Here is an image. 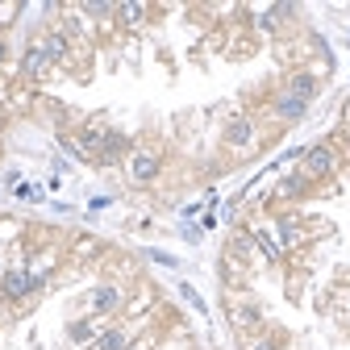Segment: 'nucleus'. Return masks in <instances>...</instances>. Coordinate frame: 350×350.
Here are the masks:
<instances>
[{
    "mask_svg": "<svg viewBox=\"0 0 350 350\" xmlns=\"http://www.w3.org/2000/svg\"><path fill=\"white\" fill-rule=\"evenodd\" d=\"M159 167H163L159 150H150V146L129 150V175H134V184H150L154 175H159Z\"/></svg>",
    "mask_w": 350,
    "mask_h": 350,
    "instance_id": "f257e3e1",
    "label": "nucleus"
},
{
    "mask_svg": "<svg viewBox=\"0 0 350 350\" xmlns=\"http://www.w3.org/2000/svg\"><path fill=\"white\" fill-rule=\"evenodd\" d=\"M33 288H38V280L29 275V267H13V271H5V280H0V296H9V300H25Z\"/></svg>",
    "mask_w": 350,
    "mask_h": 350,
    "instance_id": "f03ea898",
    "label": "nucleus"
},
{
    "mask_svg": "<svg viewBox=\"0 0 350 350\" xmlns=\"http://www.w3.org/2000/svg\"><path fill=\"white\" fill-rule=\"evenodd\" d=\"M121 300H125V296H121L117 284H100L92 296H88V309H92L96 317H113V313L121 309Z\"/></svg>",
    "mask_w": 350,
    "mask_h": 350,
    "instance_id": "7ed1b4c3",
    "label": "nucleus"
},
{
    "mask_svg": "<svg viewBox=\"0 0 350 350\" xmlns=\"http://www.w3.org/2000/svg\"><path fill=\"white\" fill-rule=\"evenodd\" d=\"M334 150L329 146H309L304 150V175H309V180H321V175H329L334 171Z\"/></svg>",
    "mask_w": 350,
    "mask_h": 350,
    "instance_id": "20e7f679",
    "label": "nucleus"
},
{
    "mask_svg": "<svg viewBox=\"0 0 350 350\" xmlns=\"http://www.w3.org/2000/svg\"><path fill=\"white\" fill-rule=\"evenodd\" d=\"M125 154H129V138H125V134H117V129H109V138H105V146H100L96 163H100V167H117Z\"/></svg>",
    "mask_w": 350,
    "mask_h": 350,
    "instance_id": "39448f33",
    "label": "nucleus"
},
{
    "mask_svg": "<svg viewBox=\"0 0 350 350\" xmlns=\"http://www.w3.org/2000/svg\"><path fill=\"white\" fill-rule=\"evenodd\" d=\"M250 142H254V121L250 117H230V125H226V146L230 150H242Z\"/></svg>",
    "mask_w": 350,
    "mask_h": 350,
    "instance_id": "423d86ee",
    "label": "nucleus"
},
{
    "mask_svg": "<svg viewBox=\"0 0 350 350\" xmlns=\"http://www.w3.org/2000/svg\"><path fill=\"white\" fill-rule=\"evenodd\" d=\"M284 96H292V100H304V105H309V100L317 96V75L296 71V75L288 79V88H284Z\"/></svg>",
    "mask_w": 350,
    "mask_h": 350,
    "instance_id": "0eeeda50",
    "label": "nucleus"
},
{
    "mask_svg": "<svg viewBox=\"0 0 350 350\" xmlns=\"http://www.w3.org/2000/svg\"><path fill=\"white\" fill-rule=\"evenodd\" d=\"M21 71H25L29 79H42V75L51 71V59H46V51H42V46H29V51H25V59H21Z\"/></svg>",
    "mask_w": 350,
    "mask_h": 350,
    "instance_id": "6e6552de",
    "label": "nucleus"
},
{
    "mask_svg": "<svg viewBox=\"0 0 350 350\" xmlns=\"http://www.w3.org/2000/svg\"><path fill=\"white\" fill-rule=\"evenodd\" d=\"M38 46H42V51H46V59H51V63H63V59L71 55V46H67V38H63L59 29H51L46 38H42V42H38Z\"/></svg>",
    "mask_w": 350,
    "mask_h": 350,
    "instance_id": "1a4fd4ad",
    "label": "nucleus"
},
{
    "mask_svg": "<svg viewBox=\"0 0 350 350\" xmlns=\"http://www.w3.org/2000/svg\"><path fill=\"white\" fill-rule=\"evenodd\" d=\"M271 113H275V121H288V125H292V121H300L304 113H309V105H304V100H292V96H280Z\"/></svg>",
    "mask_w": 350,
    "mask_h": 350,
    "instance_id": "9d476101",
    "label": "nucleus"
},
{
    "mask_svg": "<svg viewBox=\"0 0 350 350\" xmlns=\"http://www.w3.org/2000/svg\"><path fill=\"white\" fill-rule=\"evenodd\" d=\"M275 226H280V250H296L300 246V226L292 217H275Z\"/></svg>",
    "mask_w": 350,
    "mask_h": 350,
    "instance_id": "9b49d317",
    "label": "nucleus"
},
{
    "mask_svg": "<svg viewBox=\"0 0 350 350\" xmlns=\"http://www.w3.org/2000/svg\"><path fill=\"white\" fill-rule=\"evenodd\" d=\"M96 350H129V334L121 325H113V329H105L96 338Z\"/></svg>",
    "mask_w": 350,
    "mask_h": 350,
    "instance_id": "f8f14e48",
    "label": "nucleus"
},
{
    "mask_svg": "<svg viewBox=\"0 0 350 350\" xmlns=\"http://www.w3.org/2000/svg\"><path fill=\"white\" fill-rule=\"evenodd\" d=\"M117 17H121V25L138 29V25L146 21V5H117Z\"/></svg>",
    "mask_w": 350,
    "mask_h": 350,
    "instance_id": "ddd939ff",
    "label": "nucleus"
},
{
    "mask_svg": "<svg viewBox=\"0 0 350 350\" xmlns=\"http://www.w3.org/2000/svg\"><path fill=\"white\" fill-rule=\"evenodd\" d=\"M258 321H262L258 304H242V309H234V325H238V329H250V325H258Z\"/></svg>",
    "mask_w": 350,
    "mask_h": 350,
    "instance_id": "4468645a",
    "label": "nucleus"
},
{
    "mask_svg": "<svg viewBox=\"0 0 350 350\" xmlns=\"http://www.w3.org/2000/svg\"><path fill=\"white\" fill-rule=\"evenodd\" d=\"M67 334H71L75 342H92V338H96V321H71Z\"/></svg>",
    "mask_w": 350,
    "mask_h": 350,
    "instance_id": "2eb2a0df",
    "label": "nucleus"
},
{
    "mask_svg": "<svg viewBox=\"0 0 350 350\" xmlns=\"http://www.w3.org/2000/svg\"><path fill=\"white\" fill-rule=\"evenodd\" d=\"M304 188H309V175H288V180L280 184V196H300Z\"/></svg>",
    "mask_w": 350,
    "mask_h": 350,
    "instance_id": "dca6fc26",
    "label": "nucleus"
},
{
    "mask_svg": "<svg viewBox=\"0 0 350 350\" xmlns=\"http://www.w3.org/2000/svg\"><path fill=\"white\" fill-rule=\"evenodd\" d=\"M246 350H284V342L280 338H250Z\"/></svg>",
    "mask_w": 350,
    "mask_h": 350,
    "instance_id": "f3484780",
    "label": "nucleus"
},
{
    "mask_svg": "<svg viewBox=\"0 0 350 350\" xmlns=\"http://www.w3.org/2000/svg\"><path fill=\"white\" fill-rule=\"evenodd\" d=\"M180 292H184V300L192 304V309H196V313H204V300H200V296H196V292H192L188 284H180Z\"/></svg>",
    "mask_w": 350,
    "mask_h": 350,
    "instance_id": "a211bd4d",
    "label": "nucleus"
},
{
    "mask_svg": "<svg viewBox=\"0 0 350 350\" xmlns=\"http://www.w3.org/2000/svg\"><path fill=\"white\" fill-rule=\"evenodd\" d=\"M5 55H9V46H5V38H0V63H5Z\"/></svg>",
    "mask_w": 350,
    "mask_h": 350,
    "instance_id": "6ab92c4d",
    "label": "nucleus"
},
{
    "mask_svg": "<svg viewBox=\"0 0 350 350\" xmlns=\"http://www.w3.org/2000/svg\"><path fill=\"white\" fill-rule=\"evenodd\" d=\"M129 350H142V346H134V342H129Z\"/></svg>",
    "mask_w": 350,
    "mask_h": 350,
    "instance_id": "aec40b11",
    "label": "nucleus"
},
{
    "mask_svg": "<svg viewBox=\"0 0 350 350\" xmlns=\"http://www.w3.org/2000/svg\"><path fill=\"white\" fill-rule=\"evenodd\" d=\"M0 280H5V267H0Z\"/></svg>",
    "mask_w": 350,
    "mask_h": 350,
    "instance_id": "412c9836",
    "label": "nucleus"
}]
</instances>
